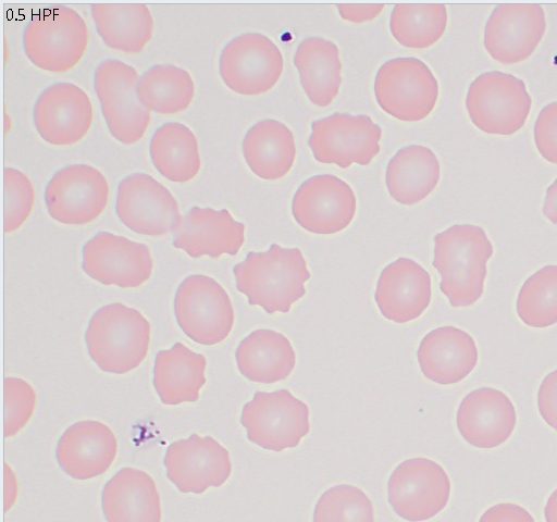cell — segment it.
Returning a JSON list of instances; mask_svg holds the SVG:
<instances>
[{"label":"cell","mask_w":557,"mask_h":522,"mask_svg":"<svg viewBox=\"0 0 557 522\" xmlns=\"http://www.w3.org/2000/svg\"><path fill=\"white\" fill-rule=\"evenodd\" d=\"M236 288L250 306H260L272 314L286 313L306 294L310 272L298 248L272 244L265 252L250 251L233 268Z\"/></svg>","instance_id":"obj_1"},{"label":"cell","mask_w":557,"mask_h":522,"mask_svg":"<svg viewBox=\"0 0 557 522\" xmlns=\"http://www.w3.org/2000/svg\"><path fill=\"white\" fill-rule=\"evenodd\" d=\"M115 212L127 228L146 236L173 232L182 219L170 190L145 173L122 178L116 190Z\"/></svg>","instance_id":"obj_14"},{"label":"cell","mask_w":557,"mask_h":522,"mask_svg":"<svg viewBox=\"0 0 557 522\" xmlns=\"http://www.w3.org/2000/svg\"><path fill=\"white\" fill-rule=\"evenodd\" d=\"M440 162L428 147L410 145L399 149L386 167L385 183L392 198L411 206L426 198L436 187Z\"/></svg>","instance_id":"obj_28"},{"label":"cell","mask_w":557,"mask_h":522,"mask_svg":"<svg viewBox=\"0 0 557 522\" xmlns=\"http://www.w3.org/2000/svg\"><path fill=\"white\" fill-rule=\"evenodd\" d=\"M492 254V243L480 226L453 225L435 235L433 266L451 307H469L481 298Z\"/></svg>","instance_id":"obj_2"},{"label":"cell","mask_w":557,"mask_h":522,"mask_svg":"<svg viewBox=\"0 0 557 522\" xmlns=\"http://www.w3.org/2000/svg\"><path fill=\"white\" fill-rule=\"evenodd\" d=\"M168 478L182 493L201 494L223 485L231 475L230 453L211 436L191 434L173 442L165 451Z\"/></svg>","instance_id":"obj_17"},{"label":"cell","mask_w":557,"mask_h":522,"mask_svg":"<svg viewBox=\"0 0 557 522\" xmlns=\"http://www.w3.org/2000/svg\"><path fill=\"white\" fill-rule=\"evenodd\" d=\"M381 137L370 116L334 113L312 122L308 145L317 161L346 169L368 165L380 151Z\"/></svg>","instance_id":"obj_13"},{"label":"cell","mask_w":557,"mask_h":522,"mask_svg":"<svg viewBox=\"0 0 557 522\" xmlns=\"http://www.w3.org/2000/svg\"><path fill=\"white\" fill-rule=\"evenodd\" d=\"M545 28V15L540 4H498L485 24L484 47L500 64L519 63L533 53Z\"/></svg>","instance_id":"obj_18"},{"label":"cell","mask_w":557,"mask_h":522,"mask_svg":"<svg viewBox=\"0 0 557 522\" xmlns=\"http://www.w3.org/2000/svg\"><path fill=\"white\" fill-rule=\"evenodd\" d=\"M156 170L173 183H187L200 171L201 159L195 134L186 125L166 122L158 127L149 142Z\"/></svg>","instance_id":"obj_32"},{"label":"cell","mask_w":557,"mask_h":522,"mask_svg":"<svg viewBox=\"0 0 557 522\" xmlns=\"http://www.w3.org/2000/svg\"><path fill=\"white\" fill-rule=\"evenodd\" d=\"M136 94L149 111L176 114L191 103L195 85L186 70L173 64H156L139 76Z\"/></svg>","instance_id":"obj_33"},{"label":"cell","mask_w":557,"mask_h":522,"mask_svg":"<svg viewBox=\"0 0 557 522\" xmlns=\"http://www.w3.org/2000/svg\"><path fill=\"white\" fill-rule=\"evenodd\" d=\"M23 48L37 67L63 73L74 67L88 47V27L73 9L53 4L40 10L23 30Z\"/></svg>","instance_id":"obj_4"},{"label":"cell","mask_w":557,"mask_h":522,"mask_svg":"<svg viewBox=\"0 0 557 522\" xmlns=\"http://www.w3.org/2000/svg\"><path fill=\"white\" fill-rule=\"evenodd\" d=\"M543 213L552 223L557 224V178L546 190Z\"/></svg>","instance_id":"obj_43"},{"label":"cell","mask_w":557,"mask_h":522,"mask_svg":"<svg viewBox=\"0 0 557 522\" xmlns=\"http://www.w3.org/2000/svg\"><path fill=\"white\" fill-rule=\"evenodd\" d=\"M138 78L136 69L116 59L101 61L95 71V91L106 124L124 145L139 141L151 119L136 94Z\"/></svg>","instance_id":"obj_9"},{"label":"cell","mask_w":557,"mask_h":522,"mask_svg":"<svg viewBox=\"0 0 557 522\" xmlns=\"http://www.w3.org/2000/svg\"><path fill=\"white\" fill-rule=\"evenodd\" d=\"M537 407L543 420L557 431V369L542 381L537 393Z\"/></svg>","instance_id":"obj_40"},{"label":"cell","mask_w":557,"mask_h":522,"mask_svg":"<svg viewBox=\"0 0 557 522\" xmlns=\"http://www.w3.org/2000/svg\"><path fill=\"white\" fill-rule=\"evenodd\" d=\"M517 313L531 327L557 323V265H546L532 274L517 297Z\"/></svg>","instance_id":"obj_35"},{"label":"cell","mask_w":557,"mask_h":522,"mask_svg":"<svg viewBox=\"0 0 557 522\" xmlns=\"http://www.w3.org/2000/svg\"><path fill=\"white\" fill-rule=\"evenodd\" d=\"M36 406L33 387L22 378L3 380V434L12 437L17 434L32 418Z\"/></svg>","instance_id":"obj_38"},{"label":"cell","mask_w":557,"mask_h":522,"mask_svg":"<svg viewBox=\"0 0 557 522\" xmlns=\"http://www.w3.org/2000/svg\"><path fill=\"white\" fill-rule=\"evenodd\" d=\"M351 187L331 175L312 176L300 184L292 200L295 221L306 231L331 235L346 228L356 213Z\"/></svg>","instance_id":"obj_16"},{"label":"cell","mask_w":557,"mask_h":522,"mask_svg":"<svg viewBox=\"0 0 557 522\" xmlns=\"http://www.w3.org/2000/svg\"><path fill=\"white\" fill-rule=\"evenodd\" d=\"M173 233V246L191 258L235 256L245 243V225L227 209L191 207Z\"/></svg>","instance_id":"obj_20"},{"label":"cell","mask_w":557,"mask_h":522,"mask_svg":"<svg viewBox=\"0 0 557 522\" xmlns=\"http://www.w3.org/2000/svg\"><path fill=\"white\" fill-rule=\"evenodd\" d=\"M446 26L447 11L441 3H398L389 18L393 37L400 45L414 49L434 45Z\"/></svg>","instance_id":"obj_34"},{"label":"cell","mask_w":557,"mask_h":522,"mask_svg":"<svg viewBox=\"0 0 557 522\" xmlns=\"http://www.w3.org/2000/svg\"><path fill=\"white\" fill-rule=\"evenodd\" d=\"M235 358L246 378L265 384L288 377L296 364V353L288 338L268 328L256 330L245 337Z\"/></svg>","instance_id":"obj_27"},{"label":"cell","mask_w":557,"mask_h":522,"mask_svg":"<svg viewBox=\"0 0 557 522\" xmlns=\"http://www.w3.org/2000/svg\"><path fill=\"white\" fill-rule=\"evenodd\" d=\"M150 336V323L138 310L115 302L91 315L85 341L89 357L100 370L124 374L144 361Z\"/></svg>","instance_id":"obj_3"},{"label":"cell","mask_w":557,"mask_h":522,"mask_svg":"<svg viewBox=\"0 0 557 522\" xmlns=\"http://www.w3.org/2000/svg\"><path fill=\"white\" fill-rule=\"evenodd\" d=\"M374 94L379 105L389 115L403 122H419L433 111L438 84L421 60L396 58L379 69Z\"/></svg>","instance_id":"obj_8"},{"label":"cell","mask_w":557,"mask_h":522,"mask_svg":"<svg viewBox=\"0 0 557 522\" xmlns=\"http://www.w3.org/2000/svg\"><path fill=\"white\" fill-rule=\"evenodd\" d=\"M174 315L185 335L205 346L223 341L234 324L227 293L214 278L202 274L181 282L174 296Z\"/></svg>","instance_id":"obj_7"},{"label":"cell","mask_w":557,"mask_h":522,"mask_svg":"<svg viewBox=\"0 0 557 522\" xmlns=\"http://www.w3.org/2000/svg\"><path fill=\"white\" fill-rule=\"evenodd\" d=\"M294 64L309 100L318 107L331 104L342 84V63L336 45L321 37H307L297 46Z\"/></svg>","instance_id":"obj_30"},{"label":"cell","mask_w":557,"mask_h":522,"mask_svg":"<svg viewBox=\"0 0 557 522\" xmlns=\"http://www.w3.org/2000/svg\"><path fill=\"white\" fill-rule=\"evenodd\" d=\"M479 522H535L531 513L519 505L502 502L488 508Z\"/></svg>","instance_id":"obj_41"},{"label":"cell","mask_w":557,"mask_h":522,"mask_svg":"<svg viewBox=\"0 0 557 522\" xmlns=\"http://www.w3.org/2000/svg\"><path fill=\"white\" fill-rule=\"evenodd\" d=\"M92 115L88 95L71 83H54L46 87L33 109L38 135L53 146L79 141L89 130Z\"/></svg>","instance_id":"obj_19"},{"label":"cell","mask_w":557,"mask_h":522,"mask_svg":"<svg viewBox=\"0 0 557 522\" xmlns=\"http://www.w3.org/2000/svg\"><path fill=\"white\" fill-rule=\"evenodd\" d=\"M117 451L114 433L106 424L79 421L69 426L58 440L55 457L61 469L76 480H89L104 473Z\"/></svg>","instance_id":"obj_23"},{"label":"cell","mask_w":557,"mask_h":522,"mask_svg":"<svg viewBox=\"0 0 557 522\" xmlns=\"http://www.w3.org/2000/svg\"><path fill=\"white\" fill-rule=\"evenodd\" d=\"M284 59L276 45L259 33H245L231 39L219 57L224 84L244 96L269 91L278 82Z\"/></svg>","instance_id":"obj_10"},{"label":"cell","mask_w":557,"mask_h":522,"mask_svg":"<svg viewBox=\"0 0 557 522\" xmlns=\"http://www.w3.org/2000/svg\"><path fill=\"white\" fill-rule=\"evenodd\" d=\"M513 403L503 391L481 387L461 400L456 417L459 433L478 448H495L504 444L516 426Z\"/></svg>","instance_id":"obj_21"},{"label":"cell","mask_w":557,"mask_h":522,"mask_svg":"<svg viewBox=\"0 0 557 522\" xmlns=\"http://www.w3.org/2000/svg\"><path fill=\"white\" fill-rule=\"evenodd\" d=\"M35 202V189L28 177L13 167L3 170V231L12 233L29 216Z\"/></svg>","instance_id":"obj_37"},{"label":"cell","mask_w":557,"mask_h":522,"mask_svg":"<svg viewBox=\"0 0 557 522\" xmlns=\"http://www.w3.org/2000/svg\"><path fill=\"white\" fill-rule=\"evenodd\" d=\"M313 522H374V509L363 490L339 484L320 496L313 510Z\"/></svg>","instance_id":"obj_36"},{"label":"cell","mask_w":557,"mask_h":522,"mask_svg":"<svg viewBox=\"0 0 557 522\" xmlns=\"http://www.w3.org/2000/svg\"><path fill=\"white\" fill-rule=\"evenodd\" d=\"M240 423L251 443L280 452L297 447L309 433V408L288 389L256 391L243 407Z\"/></svg>","instance_id":"obj_6"},{"label":"cell","mask_w":557,"mask_h":522,"mask_svg":"<svg viewBox=\"0 0 557 522\" xmlns=\"http://www.w3.org/2000/svg\"><path fill=\"white\" fill-rule=\"evenodd\" d=\"M83 271L103 285L138 287L149 279L153 260L147 245L109 232H98L82 250Z\"/></svg>","instance_id":"obj_15"},{"label":"cell","mask_w":557,"mask_h":522,"mask_svg":"<svg viewBox=\"0 0 557 522\" xmlns=\"http://www.w3.org/2000/svg\"><path fill=\"white\" fill-rule=\"evenodd\" d=\"M107 522H161V502L153 478L143 470L122 468L103 486Z\"/></svg>","instance_id":"obj_25"},{"label":"cell","mask_w":557,"mask_h":522,"mask_svg":"<svg viewBox=\"0 0 557 522\" xmlns=\"http://www.w3.org/2000/svg\"><path fill=\"white\" fill-rule=\"evenodd\" d=\"M5 467V492H4V511H8L16 497L17 492V485L14 477V474L10 468H8V464H4Z\"/></svg>","instance_id":"obj_44"},{"label":"cell","mask_w":557,"mask_h":522,"mask_svg":"<svg viewBox=\"0 0 557 522\" xmlns=\"http://www.w3.org/2000/svg\"><path fill=\"white\" fill-rule=\"evenodd\" d=\"M337 8L344 20L362 23L374 20L383 10L384 4H337Z\"/></svg>","instance_id":"obj_42"},{"label":"cell","mask_w":557,"mask_h":522,"mask_svg":"<svg viewBox=\"0 0 557 522\" xmlns=\"http://www.w3.org/2000/svg\"><path fill=\"white\" fill-rule=\"evenodd\" d=\"M450 481L442 465L426 458L403 461L387 482V499L400 518L410 522L429 520L447 505Z\"/></svg>","instance_id":"obj_11"},{"label":"cell","mask_w":557,"mask_h":522,"mask_svg":"<svg viewBox=\"0 0 557 522\" xmlns=\"http://www.w3.org/2000/svg\"><path fill=\"white\" fill-rule=\"evenodd\" d=\"M49 215L66 225H85L96 220L106 209L109 184L96 167L69 164L51 176L44 190Z\"/></svg>","instance_id":"obj_12"},{"label":"cell","mask_w":557,"mask_h":522,"mask_svg":"<svg viewBox=\"0 0 557 522\" xmlns=\"http://www.w3.org/2000/svg\"><path fill=\"white\" fill-rule=\"evenodd\" d=\"M546 522H557V489H555L547 499L544 508Z\"/></svg>","instance_id":"obj_45"},{"label":"cell","mask_w":557,"mask_h":522,"mask_svg":"<svg viewBox=\"0 0 557 522\" xmlns=\"http://www.w3.org/2000/svg\"><path fill=\"white\" fill-rule=\"evenodd\" d=\"M206 358L175 343L168 350L158 351L153 366V386L164 405L176 406L199 399L206 383Z\"/></svg>","instance_id":"obj_26"},{"label":"cell","mask_w":557,"mask_h":522,"mask_svg":"<svg viewBox=\"0 0 557 522\" xmlns=\"http://www.w3.org/2000/svg\"><path fill=\"white\" fill-rule=\"evenodd\" d=\"M431 297L430 274L409 258H399L382 270L374 294L382 315L399 324L419 318Z\"/></svg>","instance_id":"obj_22"},{"label":"cell","mask_w":557,"mask_h":522,"mask_svg":"<svg viewBox=\"0 0 557 522\" xmlns=\"http://www.w3.org/2000/svg\"><path fill=\"white\" fill-rule=\"evenodd\" d=\"M243 154L249 169L260 178H282L296 157L293 133L276 120L259 121L244 136Z\"/></svg>","instance_id":"obj_29"},{"label":"cell","mask_w":557,"mask_h":522,"mask_svg":"<svg viewBox=\"0 0 557 522\" xmlns=\"http://www.w3.org/2000/svg\"><path fill=\"white\" fill-rule=\"evenodd\" d=\"M531 104L523 80L499 71L479 75L470 84L466 98L471 122L492 135H512L521 129Z\"/></svg>","instance_id":"obj_5"},{"label":"cell","mask_w":557,"mask_h":522,"mask_svg":"<svg viewBox=\"0 0 557 522\" xmlns=\"http://www.w3.org/2000/svg\"><path fill=\"white\" fill-rule=\"evenodd\" d=\"M417 358L423 375L441 384H455L475 368L479 352L474 339L455 326H442L421 340Z\"/></svg>","instance_id":"obj_24"},{"label":"cell","mask_w":557,"mask_h":522,"mask_svg":"<svg viewBox=\"0 0 557 522\" xmlns=\"http://www.w3.org/2000/svg\"><path fill=\"white\" fill-rule=\"evenodd\" d=\"M534 141L540 154L557 164V101L544 107L534 124Z\"/></svg>","instance_id":"obj_39"},{"label":"cell","mask_w":557,"mask_h":522,"mask_svg":"<svg viewBox=\"0 0 557 522\" xmlns=\"http://www.w3.org/2000/svg\"><path fill=\"white\" fill-rule=\"evenodd\" d=\"M98 35L114 50L139 53L153 34V17L144 3H92Z\"/></svg>","instance_id":"obj_31"}]
</instances>
